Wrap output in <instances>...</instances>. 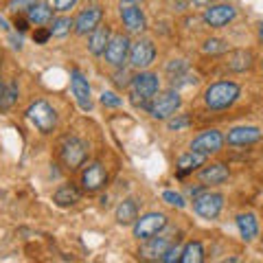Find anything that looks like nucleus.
Instances as JSON below:
<instances>
[{
  "mask_svg": "<svg viewBox=\"0 0 263 263\" xmlns=\"http://www.w3.org/2000/svg\"><path fill=\"white\" fill-rule=\"evenodd\" d=\"M237 18V9L233 5H226V3H221V5H211L204 9V22L209 24V27L213 29H221V27H226L228 22H233Z\"/></svg>",
  "mask_w": 263,
  "mask_h": 263,
  "instance_id": "obj_9",
  "label": "nucleus"
},
{
  "mask_svg": "<svg viewBox=\"0 0 263 263\" xmlns=\"http://www.w3.org/2000/svg\"><path fill=\"white\" fill-rule=\"evenodd\" d=\"M48 37H51V31H48V29H42V27H40L35 33H33V40H35V44H46V42H48Z\"/></svg>",
  "mask_w": 263,
  "mask_h": 263,
  "instance_id": "obj_36",
  "label": "nucleus"
},
{
  "mask_svg": "<svg viewBox=\"0 0 263 263\" xmlns=\"http://www.w3.org/2000/svg\"><path fill=\"white\" fill-rule=\"evenodd\" d=\"M88 158V145L77 136H68L62 143V160L68 169H79Z\"/></svg>",
  "mask_w": 263,
  "mask_h": 263,
  "instance_id": "obj_5",
  "label": "nucleus"
},
{
  "mask_svg": "<svg viewBox=\"0 0 263 263\" xmlns=\"http://www.w3.org/2000/svg\"><path fill=\"white\" fill-rule=\"evenodd\" d=\"M15 99H18V84H9V86H5L3 99H0V110H9L11 105L15 103Z\"/></svg>",
  "mask_w": 263,
  "mask_h": 263,
  "instance_id": "obj_29",
  "label": "nucleus"
},
{
  "mask_svg": "<svg viewBox=\"0 0 263 263\" xmlns=\"http://www.w3.org/2000/svg\"><path fill=\"white\" fill-rule=\"evenodd\" d=\"M162 200L169 204V206H176V209H184L186 206V202H184V197L176 193V191H164L162 193Z\"/></svg>",
  "mask_w": 263,
  "mask_h": 263,
  "instance_id": "obj_31",
  "label": "nucleus"
},
{
  "mask_svg": "<svg viewBox=\"0 0 263 263\" xmlns=\"http://www.w3.org/2000/svg\"><path fill=\"white\" fill-rule=\"evenodd\" d=\"M167 226V217L162 215V213H147L143 217H136L134 221V237L136 239H152L160 233V230Z\"/></svg>",
  "mask_w": 263,
  "mask_h": 263,
  "instance_id": "obj_6",
  "label": "nucleus"
},
{
  "mask_svg": "<svg viewBox=\"0 0 263 263\" xmlns=\"http://www.w3.org/2000/svg\"><path fill=\"white\" fill-rule=\"evenodd\" d=\"M191 125V119L186 117V114H178L176 119H167V127L171 132H180V129H186Z\"/></svg>",
  "mask_w": 263,
  "mask_h": 263,
  "instance_id": "obj_30",
  "label": "nucleus"
},
{
  "mask_svg": "<svg viewBox=\"0 0 263 263\" xmlns=\"http://www.w3.org/2000/svg\"><path fill=\"white\" fill-rule=\"evenodd\" d=\"M123 3H138V0H123Z\"/></svg>",
  "mask_w": 263,
  "mask_h": 263,
  "instance_id": "obj_42",
  "label": "nucleus"
},
{
  "mask_svg": "<svg viewBox=\"0 0 263 263\" xmlns=\"http://www.w3.org/2000/svg\"><path fill=\"white\" fill-rule=\"evenodd\" d=\"M206 156L204 154H197V152H189L184 156H180L178 158V174L180 176H186V174H191V171H195L197 167H202V162Z\"/></svg>",
  "mask_w": 263,
  "mask_h": 263,
  "instance_id": "obj_24",
  "label": "nucleus"
},
{
  "mask_svg": "<svg viewBox=\"0 0 263 263\" xmlns=\"http://www.w3.org/2000/svg\"><path fill=\"white\" fill-rule=\"evenodd\" d=\"M114 81H117V86H121V88H127L132 79L127 77V72H117V79H114Z\"/></svg>",
  "mask_w": 263,
  "mask_h": 263,
  "instance_id": "obj_37",
  "label": "nucleus"
},
{
  "mask_svg": "<svg viewBox=\"0 0 263 263\" xmlns=\"http://www.w3.org/2000/svg\"><path fill=\"white\" fill-rule=\"evenodd\" d=\"M147 243L141 248V257L143 259H154V261H158L162 259V254L169 250V241L167 239H156V237H152V239H145Z\"/></svg>",
  "mask_w": 263,
  "mask_h": 263,
  "instance_id": "obj_22",
  "label": "nucleus"
},
{
  "mask_svg": "<svg viewBox=\"0 0 263 263\" xmlns=\"http://www.w3.org/2000/svg\"><path fill=\"white\" fill-rule=\"evenodd\" d=\"M3 92H5V84H3V79H0V99H3Z\"/></svg>",
  "mask_w": 263,
  "mask_h": 263,
  "instance_id": "obj_41",
  "label": "nucleus"
},
{
  "mask_svg": "<svg viewBox=\"0 0 263 263\" xmlns=\"http://www.w3.org/2000/svg\"><path fill=\"white\" fill-rule=\"evenodd\" d=\"M138 217V204L132 200V197H127V200H123L119 206H117V221L119 224H134Z\"/></svg>",
  "mask_w": 263,
  "mask_h": 263,
  "instance_id": "obj_25",
  "label": "nucleus"
},
{
  "mask_svg": "<svg viewBox=\"0 0 263 263\" xmlns=\"http://www.w3.org/2000/svg\"><path fill=\"white\" fill-rule=\"evenodd\" d=\"M53 3V9L55 11H68L70 7L77 5V0H51Z\"/></svg>",
  "mask_w": 263,
  "mask_h": 263,
  "instance_id": "obj_35",
  "label": "nucleus"
},
{
  "mask_svg": "<svg viewBox=\"0 0 263 263\" xmlns=\"http://www.w3.org/2000/svg\"><path fill=\"white\" fill-rule=\"evenodd\" d=\"M37 0H9V11L11 13H20V11H29L31 5H35Z\"/></svg>",
  "mask_w": 263,
  "mask_h": 263,
  "instance_id": "obj_32",
  "label": "nucleus"
},
{
  "mask_svg": "<svg viewBox=\"0 0 263 263\" xmlns=\"http://www.w3.org/2000/svg\"><path fill=\"white\" fill-rule=\"evenodd\" d=\"M224 209V195L221 193H200L193 197V211L204 219H215Z\"/></svg>",
  "mask_w": 263,
  "mask_h": 263,
  "instance_id": "obj_7",
  "label": "nucleus"
},
{
  "mask_svg": "<svg viewBox=\"0 0 263 263\" xmlns=\"http://www.w3.org/2000/svg\"><path fill=\"white\" fill-rule=\"evenodd\" d=\"M108 42H110V27L108 24H99V27L90 33V40H88L90 53L92 55H103Z\"/></svg>",
  "mask_w": 263,
  "mask_h": 263,
  "instance_id": "obj_19",
  "label": "nucleus"
},
{
  "mask_svg": "<svg viewBox=\"0 0 263 263\" xmlns=\"http://www.w3.org/2000/svg\"><path fill=\"white\" fill-rule=\"evenodd\" d=\"M228 68L235 72H243L252 68V53L246 51V48H239V51H233L228 55Z\"/></svg>",
  "mask_w": 263,
  "mask_h": 263,
  "instance_id": "obj_23",
  "label": "nucleus"
},
{
  "mask_svg": "<svg viewBox=\"0 0 263 263\" xmlns=\"http://www.w3.org/2000/svg\"><path fill=\"white\" fill-rule=\"evenodd\" d=\"M261 136H263V132L259 127H254V125H241V127H233V129H230L224 141L228 145L243 147V145H252V143L261 141Z\"/></svg>",
  "mask_w": 263,
  "mask_h": 263,
  "instance_id": "obj_15",
  "label": "nucleus"
},
{
  "mask_svg": "<svg viewBox=\"0 0 263 263\" xmlns=\"http://www.w3.org/2000/svg\"><path fill=\"white\" fill-rule=\"evenodd\" d=\"M180 261L182 263H202L204 261V246L200 241H189L182 252H180Z\"/></svg>",
  "mask_w": 263,
  "mask_h": 263,
  "instance_id": "obj_26",
  "label": "nucleus"
},
{
  "mask_svg": "<svg viewBox=\"0 0 263 263\" xmlns=\"http://www.w3.org/2000/svg\"><path fill=\"white\" fill-rule=\"evenodd\" d=\"M27 22H29V20H27ZM27 22L20 20V18H15V22H13V24H15V29H18L20 33H24V31H27Z\"/></svg>",
  "mask_w": 263,
  "mask_h": 263,
  "instance_id": "obj_39",
  "label": "nucleus"
},
{
  "mask_svg": "<svg viewBox=\"0 0 263 263\" xmlns=\"http://www.w3.org/2000/svg\"><path fill=\"white\" fill-rule=\"evenodd\" d=\"M121 20L127 27L129 33H143L147 29V20L145 13L141 11V7L136 3H125L121 5Z\"/></svg>",
  "mask_w": 263,
  "mask_h": 263,
  "instance_id": "obj_14",
  "label": "nucleus"
},
{
  "mask_svg": "<svg viewBox=\"0 0 263 263\" xmlns=\"http://www.w3.org/2000/svg\"><path fill=\"white\" fill-rule=\"evenodd\" d=\"M202 51L206 53V55H217V53H226V51H228V44H226V40H219V37H211V40H206V42H204Z\"/></svg>",
  "mask_w": 263,
  "mask_h": 263,
  "instance_id": "obj_28",
  "label": "nucleus"
},
{
  "mask_svg": "<svg viewBox=\"0 0 263 263\" xmlns=\"http://www.w3.org/2000/svg\"><path fill=\"white\" fill-rule=\"evenodd\" d=\"M101 103L108 105V108H121V105H123V99L117 97L114 92H103V95H101Z\"/></svg>",
  "mask_w": 263,
  "mask_h": 263,
  "instance_id": "obj_33",
  "label": "nucleus"
},
{
  "mask_svg": "<svg viewBox=\"0 0 263 263\" xmlns=\"http://www.w3.org/2000/svg\"><path fill=\"white\" fill-rule=\"evenodd\" d=\"M158 90H160V79L156 72H149V70H141L129 81V92L136 105H147L158 95Z\"/></svg>",
  "mask_w": 263,
  "mask_h": 263,
  "instance_id": "obj_2",
  "label": "nucleus"
},
{
  "mask_svg": "<svg viewBox=\"0 0 263 263\" xmlns=\"http://www.w3.org/2000/svg\"><path fill=\"white\" fill-rule=\"evenodd\" d=\"M79 200H81V191L75 184H62L53 193V202L57 206H75Z\"/></svg>",
  "mask_w": 263,
  "mask_h": 263,
  "instance_id": "obj_20",
  "label": "nucleus"
},
{
  "mask_svg": "<svg viewBox=\"0 0 263 263\" xmlns=\"http://www.w3.org/2000/svg\"><path fill=\"white\" fill-rule=\"evenodd\" d=\"M0 66H3V55H0Z\"/></svg>",
  "mask_w": 263,
  "mask_h": 263,
  "instance_id": "obj_43",
  "label": "nucleus"
},
{
  "mask_svg": "<svg viewBox=\"0 0 263 263\" xmlns=\"http://www.w3.org/2000/svg\"><path fill=\"white\" fill-rule=\"evenodd\" d=\"M239 92H241V88L237 86L235 81H217V84H211L206 88L204 103H206L211 110H226L239 99Z\"/></svg>",
  "mask_w": 263,
  "mask_h": 263,
  "instance_id": "obj_1",
  "label": "nucleus"
},
{
  "mask_svg": "<svg viewBox=\"0 0 263 263\" xmlns=\"http://www.w3.org/2000/svg\"><path fill=\"white\" fill-rule=\"evenodd\" d=\"M213 0H191V5L197 7V9H206V7H211Z\"/></svg>",
  "mask_w": 263,
  "mask_h": 263,
  "instance_id": "obj_38",
  "label": "nucleus"
},
{
  "mask_svg": "<svg viewBox=\"0 0 263 263\" xmlns=\"http://www.w3.org/2000/svg\"><path fill=\"white\" fill-rule=\"evenodd\" d=\"M230 176V171L226 164H221V162H215V164H211V167H204L200 171V182L204 186H217V184H224L226 180Z\"/></svg>",
  "mask_w": 263,
  "mask_h": 263,
  "instance_id": "obj_17",
  "label": "nucleus"
},
{
  "mask_svg": "<svg viewBox=\"0 0 263 263\" xmlns=\"http://www.w3.org/2000/svg\"><path fill=\"white\" fill-rule=\"evenodd\" d=\"M105 182H108V174H105L101 162H90L81 174V186L88 193H97L99 189L105 186Z\"/></svg>",
  "mask_w": 263,
  "mask_h": 263,
  "instance_id": "obj_11",
  "label": "nucleus"
},
{
  "mask_svg": "<svg viewBox=\"0 0 263 263\" xmlns=\"http://www.w3.org/2000/svg\"><path fill=\"white\" fill-rule=\"evenodd\" d=\"M101 20H103V11L99 9V7H88V9H84L77 15L75 31L79 35H88V33H92L99 24H101Z\"/></svg>",
  "mask_w": 263,
  "mask_h": 263,
  "instance_id": "obj_16",
  "label": "nucleus"
},
{
  "mask_svg": "<svg viewBox=\"0 0 263 263\" xmlns=\"http://www.w3.org/2000/svg\"><path fill=\"white\" fill-rule=\"evenodd\" d=\"M103 55H105V62H108L110 66H123V62H125L127 55H129V37L127 35L110 37Z\"/></svg>",
  "mask_w": 263,
  "mask_h": 263,
  "instance_id": "obj_12",
  "label": "nucleus"
},
{
  "mask_svg": "<svg viewBox=\"0 0 263 263\" xmlns=\"http://www.w3.org/2000/svg\"><path fill=\"white\" fill-rule=\"evenodd\" d=\"M259 37H261V42H263V22L259 24Z\"/></svg>",
  "mask_w": 263,
  "mask_h": 263,
  "instance_id": "obj_40",
  "label": "nucleus"
},
{
  "mask_svg": "<svg viewBox=\"0 0 263 263\" xmlns=\"http://www.w3.org/2000/svg\"><path fill=\"white\" fill-rule=\"evenodd\" d=\"M70 88H72V95L77 99V105L84 112L92 110V99H90V84L88 79L84 77V72L72 68L70 70Z\"/></svg>",
  "mask_w": 263,
  "mask_h": 263,
  "instance_id": "obj_10",
  "label": "nucleus"
},
{
  "mask_svg": "<svg viewBox=\"0 0 263 263\" xmlns=\"http://www.w3.org/2000/svg\"><path fill=\"white\" fill-rule=\"evenodd\" d=\"M180 248H176V246H169V250L162 254V259L160 261H164V263H174V261H180Z\"/></svg>",
  "mask_w": 263,
  "mask_h": 263,
  "instance_id": "obj_34",
  "label": "nucleus"
},
{
  "mask_svg": "<svg viewBox=\"0 0 263 263\" xmlns=\"http://www.w3.org/2000/svg\"><path fill=\"white\" fill-rule=\"evenodd\" d=\"M75 27V20H70V18H66V15H62V18H55L53 24H51V35L53 37H66L70 33V29Z\"/></svg>",
  "mask_w": 263,
  "mask_h": 263,
  "instance_id": "obj_27",
  "label": "nucleus"
},
{
  "mask_svg": "<svg viewBox=\"0 0 263 263\" xmlns=\"http://www.w3.org/2000/svg\"><path fill=\"white\" fill-rule=\"evenodd\" d=\"M27 117H29V121L33 123V125H35L40 132H44V134H51V132L55 129V125H57V114L46 101L31 103L29 110H27Z\"/></svg>",
  "mask_w": 263,
  "mask_h": 263,
  "instance_id": "obj_4",
  "label": "nucleus"
},
{
  "mask_svg": "<svg viewBox=\"0 0 263 263\" xmlns=\"http://www.w3.org/2000/svg\"><path fill=\"white\" fill-rule=\"evenodd\" d=\"M180 105H182L180 92L176 88H169V90H164V92H160V90H158V95H156L152 101L147 103V110H149L152 119L167 121V119H171L180 110Z\"/></svg>",
  "mask_w": 263,
  "mask_h": 263,
  "instance_id": "obj_3",
  "label": "nucleus"
},
{
  "mask_svg": "<svg viewBox=\"0 0 263 263\" xmlns=\"http://www.w3.org/2000/svg\"><path fill=\"white\" fill-rule=\"evenodd\" d=\"M27 20L31 24H35V27H42V24H48L53 20V9H51V5H46V3H35V5H31V9L27 11Z\"/></svg>",
  "mask_w": 263,
  "mask_h": 263,
  "instance_id": "obj_21",
  "label": "nucleus"
},
{
  "mask_svg": "<svg viewBox=\"0 0 263 263\" xmlns=\"http://www.w3.org/2000/svg\"><path fill=\"white\" fill-rule=\"evenodd\" d=\"M237 228H239V235L243 241H254L259 235V221L252 213H241L237 215Z\"/></svg>",
  "mask_w": 263,
  "mask_h": 263,
  "instance_id": "obj_18",
  "label": "nucleus"
},
{
  "mask_svg": "<svg viewBox=\"0 0 263 263\" xmlns=\"http://www.w3.org/2000/svg\"><path fill=\"white\" fill-rule=\"evenodd\" d=\"M221 145H224V136H221L217 129H206V132H202L197 138H193L191 149L197 152V154L209 156V154H217L221 149Z\"/></svg>",
  "mask_w": 263,
  "mask_h": 263,
  "instance_id": "obj_13",
  "label": "nucleus"
},
{
  "mask_svg": "<svg viewBox=\"0 0 263 263\" xmlns=\"http://www.w3.org/2000/svg\"><path fill=\"white\" fill-rule=\"evenodd\" d=\"M129 64L136 70H147L156 60V46L152 40H138L136 44L129 46Z\"/></svg>",
  "mask_w": 263,
  "mask_h": 263,
  "instance_id": "obj_8",
  "label": "nucleus"
}]
</instances>
